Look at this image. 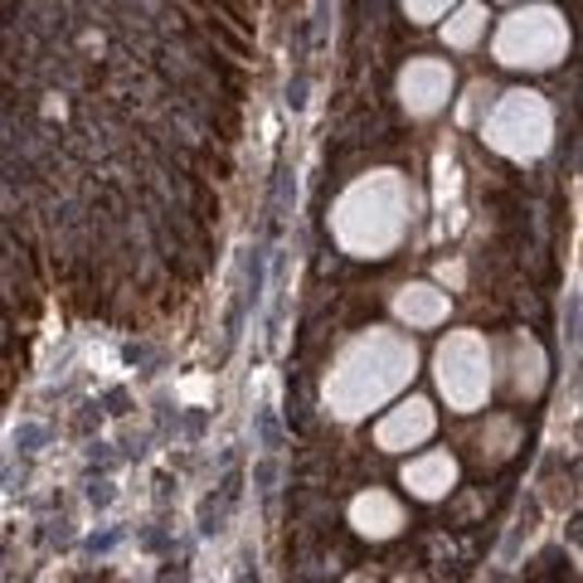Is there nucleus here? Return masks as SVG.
I'll use <instances>...</instances> for the list:
<instances>
[{
  "instance_id": "f257e3e1",
  "label": "nucleus",
  "mask_w": 583,
  "mask_h": 583,
  "mask_svg": "<svg viewBox=\"0 0 583 583\" xmlns=\"http://www.w3.org/2000/svg\"><path fill=\"white\" fill-rule=\"evenodd\" d=\"M413 364H419V350H413L409 336L399 331H360L340 360L331 364L326 380V404L336 419H360V413L380 409L384 399L404 389L413 380Z\"/></svg>"
},
{
  "instance_id": "f03ea898",
  "label": "nucleus",
  "mask_w": 583,
  "mask_h": 583,
  "mask_svg": "<svg viewBox=\"0 0 583 583\" xmlns=\"http://www.w3.org/2000/svg\"><path fill=\"white\" fill-rule=\"evenodd\" d=\"M336 244L356 258H389L399 248V238L409 234V185L394 171H374L356 181L340 195L336 214Z\"/></svg>"
},
{
  "instance_id": "7ed1b4c3",
  "label": "nucleus",
  "mask_w": 583,
  "mask_h": 583,
  "mask_svg": "<svg viewBox=\"0 0 583 583\" xmlns=\"http://www.w3.org/2000/svg\"><path fill=\"white\" fill-rule=\"evenodd\" d=\"M565 49H569V25L549 5L516 10L496 29V59L510 69H549L555 59H565Z\"/></svg>"
},
{
  "instance_id": "20e7f679",
  "label": "nucleus",
  "mask_w": 583,
  "mask_h": 583,
  "mask_svg": "<svg viewBox=\"0 0 583 583\" xmlns=\"http://www.w3.org/2000/svg\"><path fill=\"white\" fill-rule=\"evenodd\" d=\"M486 146H496L501 156H516V161H530V156H539L555 137V117H549V102L539 98V92H506V98H496L492 117H486L482 127Z\"/></svg>"
},
{
  "instance_id": "39448f33",
  "label": "nucleus",
  "mask_w": 583,
  "mask_h": 583,
  "mask_svg": "<svg viewBox=\"0 0 583 583\" xmlns=\"http://www.w3.org/2000/svg\"><path fill=\"white\" fill-rule=\"evenodd\" d=\"M437 389L447 394L457 413H472L486 404L492 389V350H486L482 331H452L437 346Z\"/></svg>"
},
{
  "instance_id": "423d86ee",
  "label": "nucleus",
  "mask_w": 583,
  "mask_h": 583,
  "mask_svg": "<svg viewBox=\"0 0 583 583\" xmlns=\"http://www.w3.org/2000/svg\"><path fill=\"white\" fill-rule=\"evenodd\" d=\"M447 92H452V69H447L443 59H413V64L399 73V98L413 117H433L447 102Z\"/></svg>"
},
{
  "instance_id": "0eeeda50",
  "label": "nucleus",
  "mask_w": 583,
  "mask_h": 583,
  "mask_svg": "<svg viewBox=\"0 0 583 583\" xmlns=\"http://www.w3.org/2000/svg\"><path fill=\"white\" fill-rule=\"evenodd\" d=\"M433 429H437L433 404L429 399H409V404H399V409L384 413L380 429H374V443H380L384 452H409V447L429 443Z\"/></svg>"
},
{
  "instance_id": "6e6552de",
  "label": "nucleus",
  "mask_w": 583,
  "mask_h": 583,
  "mask_svg": "<svg viewBox=\"0 0 583 583\" xmlns=\"http://www.w3.org/2000/svg\"><path fill=\"white\" fill-rule=\"evenodd\" d=\"M350 525L370 539H394L404 530V506L389 492H360L350 501Z\"/></svg>"
},
{
  "instance_id": "1a4fd4ad",
  "label": "nucleus",
  "mask_w": 583,
  "mask_h": 583,
  "mask_svg": "<svg viewBox=\"0 0 583 583\" xmlns=\"http://www.w3.org/2000/svg\"><path fill=\"white\" fill-rule=\"evenodd\" d=\"M452 482H457L452 452H423L404 467V486H409L413 496H423V501H443V496L452 492Z\"/></svg>"
},
{
  "instance_id": "9d476101",
  "label": "nucleus",
  "mask_w": 583,
  "mask_h": 583,
  "mask_svg": "<svg viewBox=\"0 0 583 583\" xmlns=\"http://www.w3.org/2000/svg\"><path fill=\"white\" fill-rule=\"evenodd\" d=\"M394 311H399V321H409V326L429 331V326H443L447 321V292H437L429 283H409L394 297Z\"/></svg>"
},
{
  "instance_id": "9b49d317",
  "label": "nucleus",
  "mask_w": 583,
  "mask_h": 583,
  "mask_svg": "<svg viewBox=\"0 0 583 583\" xmlns=\"http://www.w3.org/2000/svg\"><path fill=\"white\" fill-rule=\"evenodd\" d=\"M486 35V5H462L447 20V45L452 49H472Z\"/></svg>"
},
{
  "instance_id": "f8f14e48",
  "label": "nucleus",
  "mask_w": 583,
  "mask_h": 583,
  "mask_svg": "<svg viewBox=\"0 0 583 583\" xmlns=\"http://www.w3.org/2000/svg\"><path fill=\"white\" fill-rule=\"evenodd\" d=\"M437 15H447V5H409V20H419V25H429Z\"/></svg>"
},
{
  "instance_id": "ddd939ff",
  "label": "nucleus",
  "mask_w": 583,
  "mask_h": 583,
  "mask_svg": "<svg viewBox=\"0 0 583 583\" xmlns=\"http://www.w3.org/2000/svg\"><path fill=\"white\" fill-rule=\"evenodd\" d=\"M399 583H423V579H399Z\"/></svg>"
}]
</instances>
